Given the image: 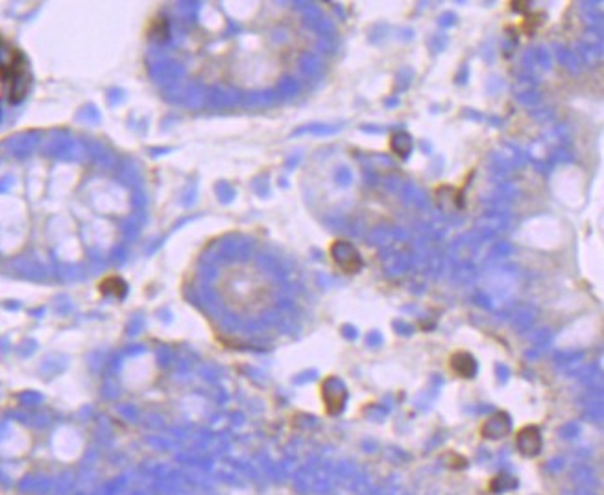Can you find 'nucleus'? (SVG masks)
I'll return each mask as SVG.
<instances>
[{"label": "nucleus", "mask_w": 604, "mask_h": 495, "mask_svg": "<svg viewBox=\"0 0 604 495\" xmlns=\"http://www.w3.org/2000/svg\"><path fill=\"white\" fill-rule=\"evenodd\" d=\"M516 444H518L519 451H521L525 456L538 455L540 449H542V436H540V430L536 429V427H533V425H527V427H523V429L518 433Z\"/></svg>", "instance_id": "obj_6"}, {"label": "nucleus", "mask_w": 604, "mask_h": 495, "mask_svg": "<svg viewBox=\"0 0 604 495\" xmlns=\"http://www.w3.org/2000/svg\"><path fill=\"white\" fill-rule=\"evenodd\" d=\"M388 148H390V152L394 154V156L405 159V157L411 156L412 150H414V141H412L411 133L399 130V132H394L390 135Z\"/></svg>", "instance_id": "obj_7"}, {"label": "nucleus", "mask_w": 604, "mask_h": 495, "mask_svg": "<svg viewBox=\"0 0 604 495\" xmlns=\"http://www.w3.org/2000/svg\"><path fill=\"white\" fill-rule=\"evenodd\" d=\"M214 290L224 307L240 318H259L277 299L272 278L254 263H233L222 268Z\"/></svg>", "instance_id": "obj_1"}, {"label": "nucleus", "mask_w": 604, "mask_h": 495, "mask_svg": "<svg viewBox=\"0 0 604 495\" xmlns=\"http://www.w3.org/2000/svg\"><path fill=\"white\" fill-rule=\"evenodd\" d=\"M322 392H324V403H325V409H327V412L329 414H336V412H341L342 407H344L345 403V392L344 388H342L341 384L336 383L335 379H327L324 383V388H322Z\"/></svg>", "instance_id": "obj_5"}, {"label": "nucleus", "mask_w": 604, "mask_h": 495, "mask_svg": "<svg viewBox=\"0 0 604 495\" xmlns=\"http://www.w3.org/2000/svg\"><path fill=\"white\" fill-rule=\"evenodd\" d=\"M100 288H102V292L113 294V296H117V298H122L124 292H126V285H124V281H122L121 278H117V276L104 279V281L100 283Z\"/></svg>", "instance_id": "obj_8"}, {"label": "nucleus", "mask_w": 604, "mask_h": 495, "mask_svg": "<svg viewBox=\"0 0 604 495\" xmlns=\"http://www.w3.org/2000/svg\"><path fill=\"white\" fill-rule=\"evenodd\" d=\"M2 69H4L6 74V87H8V93H10V100H22L32 83V74L30 69H28V63H26V57L19 50H13L8 65L2 67Z\"/></svg>", "instance_id": "obj_2"}, {"label": "nucleus", "mask_w": 604, "mask_h": 495, "mask_svg": "<svg viewBox=\"0 0 604 495\" xmlns=\"http://www.w3.org/2000/svg\"><path fill=\"white\" fill-rule=\"evenodd\" d=\"M542 22H544V15H542V13H528V15L521 20V32L527 34V36H533Z\"/></svg>", "instance_id": "obj_9"}, {"label": "nucleus", "mask_w": 604, "mask_h": 495, "mask_svg": "<svg viewBox=\"0 0 604 495\" xmlns=\"http://www.w3.org/2000/svg\"><path fill=\"white\" fill-rule=\"evenodd\" d=\"M331 261L335 263V266L345 276H353L359 273L364 268V259H362L361 252L357 250V246L350 240L338 238L329 246Z\"/></svg>", "instance_id": "obj_3"}, {"label": "nucleus", "mask_w": 604, "mask_h": 495, "mask_svg": "<svg viewBox=\"0 0 604 495\" xmlns=\"http://www.w3.org/2000/svg\"><path fill=\"white\" fill-rule=\"evenodd\" d=\"M449 368L457 377L460 379H472L473 375L477 374V360L472 353L467 351H455L449 359Z\"/></svg>", "instance_id": "obj_4"}, {"label": "nucleus", "mask_w": 604, "mask_h": 495, "mask_svg": "<svg viewBox=\"0 0 604 495\" xmlns=\"http://www.w3.org/2000/svg\"><path fill=\"white\" fill-rule=\"evenodd\" d=\"M4 91H8V87H6V74L4 69L0 67V96L4 95Z\"/></svg>", "instance_id": "obj_10"}]
</instances>
